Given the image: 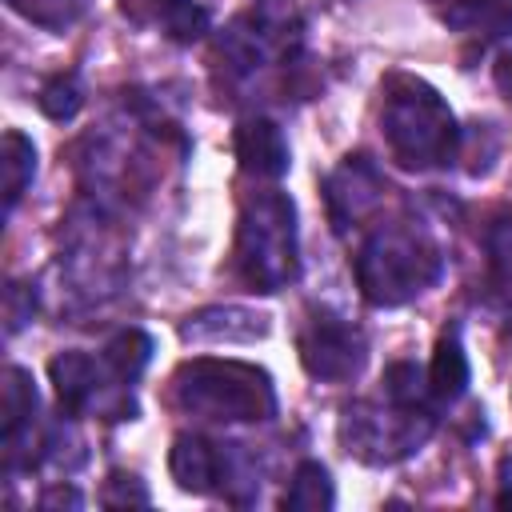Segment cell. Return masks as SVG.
<instances>
[{
    "label": "cell",
    "instance_id": "1",
    "mask_svg": "<svg viewBox=\"0 0 512 512\" xmlns=\"http://www.w3.org/2000/svg\"><path fill=\"white\" fill-rule=\"evenodd\" d=\"M352 272L372 308H400L444 276V252L420 224L392 220L364 236L352 256Z\"/></svg>",
    "mask_w": 512,
    "mask_h": 512
},
{
    "label": "cell",
    "instance_id": "2",
    "mask_svg": "<svg viewBox=\"0 0 512 512\" xmlns=\"http://www.w3.org/2000/svg\"><path fill=\"white\" fill-rule=\"evenodd\" d=\"M380 132L392 160L408 172L448 168L460 156V124L444 96L420 76H388Z\"/></svg>",
    "mask_w": 512,
    "mask_h": 512
},
{
    "label": "cell",
    "instance_id": "3",
    "mask_svg": "<svg viewBox=\"0 0 512 512\" xmlns=\"http://www.w3.org/2000/svg\"><path fill=\"white\" fill-rule=\"evenodd\" d=\"M172 404L212 424H256L276 416V388L256 364L200 356L176 368Z\"/></svg>",
    "mask_w": 512,
    "mask_h": 512
},
{
    "label": "cell",
    "instance_id": "4",
    "mask_svg": "<svg viewBox=\"0 0 512 512\" xmlns=\"http://www.w3.org/2000/svg\"><path fill=\"white\" fill-rule=\"evenodd\" d=\"M232 264L252 292H280L300 276L296 204L288 192L268 188L240 208Z\"/></svg>",
    "mask_w": 512,
    "mask_h": 512
},
{
    "label": "cell",
    "instance_id": "5",
    "mask_svg": "<svg viewBox=\"0 0 512 512\" xmlns=\"http://www.w3.org/2000/svg\"><path fill=\"white\" fill-rule=\"evenodd\" d=\"M436 432V408L432 404H404L392 396H372V400H352L340 412V444L348 456L388 468L420 452Z\"/></svg>",
    "mask_w": 512,
    "mask_h": 512
},
{
    "label": "cell",
    "instance_id": "6",
    "mask_svg": "<svg viewBox=\"0 0 512 512\" xmlns=\"http://www.w3.org/2000/svg\"><path fill=\"white\" fill-rule=\"evenodd\" d=\"M304 20L288 0H260L216 36V60L228 80L244 84L268 68H280L300 56Z\"/></svg>",
    "mask_w": 512,
    "mask_h": 512
},
{
    "label": "cell",
    "instance_id": "7",
    "mask_svg": "<svg viewBox=\"0 0 512 512\" xmlns=\"http://www.w3.org/2000/svg\"><path fill=\"white\" fill-rule=\"evenodd\" d=\"M48 376H52L60 408L68 416H104V420H132L136 416L132 388L112 376L104 356L96 360L88 352H60V356H52Z\"/></svg>",
    "mask_w": 512,
    "mask_h": 512
},
{
    "label": "cell",
    "instance_id": "8",
    "mask_svg": "<svg viewBox=\"0 0 512 512\" xmlns=\"http://www.w3.org/2000/svg\"><path fill=\"white\" fill-rule=\"evenodd\" d=\"M244 444H216L204 436H176L172 452H168V472L176 480V488L192 492V496H228L236 504V484H248L252 492H260L256 468L252 460L240 452Z\"/></svg>",
    "mask_w": 512,
    "mask_h": 512
},
{
    "label": "cell",
    "instance_id": "9",
    "mask_svg": "<svg viewBox=\"0 0 512 512\" xmlns=\"http://www.w3.org/2000/svg\"><path fill=\"white\" fill-rule=\"evenodd\" d=\"M296 352H300V364L312 380L348 384L368 364V336L352 320H344L328 308H312L308 320L300 324Z\"/></svg>",
    "mask_w": 512,
    "mask_h": 512
},
{
    "label": "cell",
    "instance_id": "10",
    "mask_svg": "<svg viewBox=\"0 0 512 512\" xmlns=\"http://www.w3.org/2000/svg\"><path fill=\"white\" fill-rule=\"evenodd\" d=\"M384 192H388V180L372 156H364V152L344 156L324 180V208H328L332 228L340 236L360 228L384 204Z\"/></svg>",
    "mask_w": 512,
    "mask_h": 512
},
{
    "label": "cell",
    "instance_id": "11",
    "mask_svg": "<svg viewBox=\"0 0 512 512\" xmlns=\"http://www.w3.org/2000/svg\"><path fill=\"white\" fill-rule=\"evenodd\" d=\"M36 412H40V396L36 384L24 368H8L4 372V472H28L40 460V444L32 440L36 432Z\"/></svg>",
    "mask_w": 512,
    "mask_h": 512
},
{
    "label": "cell",
    "instance_id": "12",
    "mask_svg": "<svg viewBox=\"0 0 512 512\" xmlns=\"http://www.w3.org/2000/svg\"><path fill=\"white\" fill-rule=\"evenodd\" d=\"M236 160L256 180H280L288 172V164H292L280 124L268 120V116L240 120V128H236Z\"/></svg>",
    "mask_w": 512,
    "mask_h": 512
},
{
    "label": "cell",
    "instance_id": "13",
    "mask_svg": "<svg viewBox=\"0 0 512 512\" xmlns=\"http://www.w3.org/2000/svg\"><path fill=\"white\" fill-rule=\"evenodd\" d=\"M184 340L196 344H248L268 336V316L252 312V308H236V304H220V308H204L196 316H188V324L180 328Z\"/></svg>",
    "mask_w": 512,
    "mask_h": 512
},
{
    "label": "cell",
    "instance_id": "14",
    "mask_svg": "<svg viewBox=\"0 0 512 512\" xmlns=\"http://www.w3.org/2000/svg\"><path fill=\"white\" fill-rule=\"evenodd\" d=\"M428 376V392L436 404H456L472 380V368H468V352H464V340H460V328H444L440 340H436V352L424 368Z\"/></svg>",
    "mask_w": 512,
    "mask_h": 512
},
{
    "label": "cell",
    "instance_id": "15",
    "mask_svg": "<svg viewBox=\"0 0 512 512\" xmlns=\"http://www.w3.org/2000/svg\"><path fill=\"white\" fill-rule=\"evenodd\" d=\"M444 24L472 40H512V0H452Z\"/></svg>",
    "mask_w": 512,
    "mask_h": 512
},
{
    "label": "cell",
    "instance_id": "16",
    "mask_svg": "<svg viewBox=\"0 0 512 512\" xmlns=\"http://www.w3.org/2000/svg\"><path fill=\"white\" fill-rule=\"evenodd\" d=\"M0 172H4V212H12L20 204V196L28 192L32 176H36V144L24 132H16V128L4 132Z\"/></svg>",
    "mask_w": 512,
    "mask_h": 512
},
{
    "label": "cell",
    "instance_id": "17",
    "mask_svg": "<svg viewBox=\"0 0 512 512\" xmlns=\"http://www.w3.org/2000/svg\"><path fill=\"white\" fill-rule=\"evenodd\" d=\"M280 504L292 508V512H320V508H332V504H336V492H332L328 468L316 464V460H300L296 472H292V480H288V488H284V496H280Z\"/></svg>",
    "mask_w": 512,
    "mask_h": 512
},
{
    "label": "cell",
    "instance_id": "18",
    "mask_svg": "<svg viewBox=\"0 0 512 512\" xmlns=\"http://www.w3.org/2000/svg\"><path fill=\"white\" fill-rule=\"evenodd\" d=\"M100 356H104V364L112 368V376L132 388V384L140 380V372L148 368V360H152V336L140 332V328H120V332L104 344Z\"/></svg>",
    "mask_w": 512,
    "mask_h": 512
},
{
    "label": "cell",
    "instance_id": "19",
    "mask_svg": "<svg viewBox=\"0 0 512 512\" xmlns=\"http://www.w3.org/2000/svg\"><path fill=\"white\" fill-rule=\"evenodd\" d=\"M156 24L164 28L168 40L176 44H196L208 28H212V16L204 4L196 0H156Z\"/></svg>",
    "mask_w": 512,
    "mask_h": 512
},
{
    "label": "cell",
    "instance_id": "20",
    "mask_svg": "<svg viewBox=\"0 0 512 512\" xmlns=\"http://www.w3.org/2000/svg\"><path fill=\"white\" fill-rule=\"evenodd\" d=\"M12 12H20L28 24L48 28V32H68L84 12L88 0H8Z\"/></svg>",
    "mask_w": 512,
    "mask_h": 512
},
{
    "label": "cell",
    "instance_id": "21",
    "mask_svg": "<svg viewBox=\"0 0 512 512\" xmlns=\"http://www.w3.org/2000/svg\"><path fill=\"white\" fill-rule=\"evenodd\" d=\"M36 104H40V112L52 116V120H72V116L80 112V104H84L80 76H76V72H56V76H48V80L40 84V92H36Z\"/></svg>",
    "mask_w": 512,
    "mask_h": 512
},
{
    "label": "cell",
    "instance_id": "22",
    "mask_svg": "<svg viewBox=\"0 0 512 512\" xmlns=\"http://www.w3.org/2000/svg\"><path fill=\"white\" fill-rule=\"evenodd\" d=\"M484 252H488V272L500 288H512V212L492 216L484 228Z\"/></svg>",
    "mask_w": 512,
    "mask_h": 512
},
{
    "label": "cell",
    "instance_id": "23",
    "mask_svg": "<svg viewBox=\"0 0 512 512\" xmlns=\"http://www.w3.org/2000/svg\"><path fill=\"white\" fill-rule=\"evenodd\" d=\"M148 488L140 484V476H128V472H112L104 492H100V504L108 508H124V504H148Z\"/></svg>",
    "mask_w": 512,
    "mask_h": 512
},
{
    "label": "cell",
    "instance_id": "24",
    "mask_svg": "<svg viewBox=\"0 0 512 512\" xmlns=\"http://www.w3.org/2000/svg\"><path fill=\"white\" fill-rule=\"evenodd\" d=\"M32 312H36V296H32V288L28 284H8V292H4V316H8V336L24 324V320H32Z\"/></svg>",
    "mask_w": 512,
    "mask_h": 512
},
{
    "label": "cell",
    "instance_id": "25",
    "mask_svg": "<svg viewBox=\"0 0 512 512\" xmlns=\"http://www.w3.org/2000/svg\"><path fill=\"white\" fill-rule=\"evenodd\" d=\"M492 84H496V92L512 104V52H500V56H496V64H492Z\"/></svg>",
    "mask_w": 512,
    "mask_h": 512
},
{
    "label": "cell",
    "instance_id": "26",
    "mask_svg": "<svg viewBox=\"0 0 512 512\" xmlns=\"http://www.w3.org/2000/svg\"><path fill=\"white\" fill-rule=\"evenodd\" d=\"M80 508L84 504V496L76 492V488H64V484H56V488H48L44 496H40V508Z\"/></svg>",
    "mask_w": 512,
    "mask_h": 512
},
{
    "label": "cell",
    "instance_id": "27",
    "mask_svg": "<svg viewBox=\"0 0 512 512\" xmlns=\"http://www.w3.org/2000/svg\"><path fill=\"white\" fill-rule=\"evenodd\" d=\"M500 508H512V456L500 460V492H496Z\"/></svg>",
    "mask_w": 512,
    "mask_h": 512
}]
</instances>
